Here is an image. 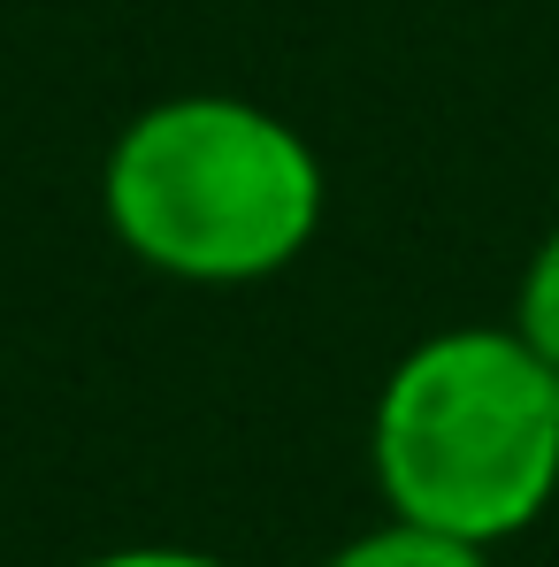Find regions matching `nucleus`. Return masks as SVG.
Listing matches in <instances>:
<instances>
[{
	"mask_svg": "<svg viewBox=\"0 0 559 567\" xmlns=\"http://www.w3.org/2000/svg\"><path fill=\"white\" fill-rule=\"evenodd\" d=\"M322 162L277 107L238 93H177L138 107L100 169L115 246L177 284L283 277L322 230Z\"/></svg>",
	"mask_w": 559,
	"mask_h": 567,
	"instance_id": "1",
	"label": "nucleus"
},
{
	"mask_svg": "<svg viewBox=\"0 0 559 567\" xmlns=\"http://www.w3.org/2000/svg\"><path fill=\"white\" fill-rule=\"evenodd\" d=\"M369 468L398 522L483 553L521 537L559 498V369L514 322L422 338L375 391Z\"/></svg>",
	"mask_w": 559,
	"mask_h": 567,
	"instance_id": "2",
	"label": "nucleus"
},
{
	"mask_svg": "<svg viewBox=\"0 0 559 567\" xmlns=\"http://www.w3.org/2000/svg\"><path fill=\"white\" fill-rule=\"evenodd\" d=\"M322 567H490V553L467 545V537H445V529H422V522L383 514L375 529L345 537Z\"/></svg>",
	"mask_w": 559,
	"mask_h": 567,
	"instance_id": "3",
	"label": "nucleus"
},
{
	"mask_svg": "<svg viewBox=\"0 0 559 567\" xmlns=\"http://www.w3.org/2000/svg\"><path fill=\"white\" fill-rule=\"evenodd\" d=\"M514 330L559 369V223L537 238L529 269H521V284H514Z\"/></svg>",
	"mask_w": 559,
	"mask_h": 567,
	"instance_id": "4",
	"label": "nucleus"
},
{
	"mask_svg": "<svg viewBox=\"0 0 559 567\" xmlns=\"http://www.w3.org/2000/svg\"><path fill=\"white\" fill-rule=\"evenodd\" d=\"M77 567H238V560L199 553V545H115V553H93Z\"/></svg>",
	"mask_w": 559,
	"mask_h": 567,
	"instance_id": "5",
	"label": "nucleus"
}]
</instances>
